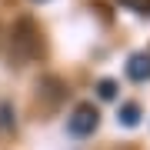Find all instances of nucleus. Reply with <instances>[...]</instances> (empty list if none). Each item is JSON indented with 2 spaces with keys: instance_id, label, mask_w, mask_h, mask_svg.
Returning a JSON list of instances; mask_svg holds the SVG:
<instances>
[{
  "instance_id": "nucleus-1",
  "label": "nucleus",
  "mask_w": 150,
  "mask_h": 150,
  "mask_svg": "<svg viewBox=\"0 0 150 150\" xmlns=\"http://www.w3.org/2000/svg\"><path fill=\"white\" fill-rule=\"evenodd\" d=\"M97 123H100V113H97L93 103H77L74 113L67 117V130L74 137H90L97 130Z\"/></svg>"
},
{
  "instance_id": "nucleus-7",
  "label": "nucleus",
  "mask_w": 150,
  "mask_h": 150,
  "mask_svg": "<svg viewBox=\"0 0 150 150\" xmlns=\"http://www.w3.org/2000/svg\"><path fill=\"white\" fill-rule=\"evenodd\" d=\"M33 4H47V0H33Z\"/></svg>"
},
{
  "instance_id": "nucleus-5",
  "label": "nucleus",
  "mask_w": 150,
  "mask_h": 150,
  "mask_svg": "<svg viewBox=\"0 0 150 150\" xmlns=\"http://www.w3.org/2000/svg\"><path fill=\"white\" fill-rule=\"evenodd\" d=\"M127 10H134V13H140V17H150V0H120Z\"/></svg>"
},
{
  "instance_id": "nucleus-6",
  "label": "nucleus",
  "mask_w": 150,
  "mask_h": 150,
  "mask_svg": "<svg viewBox=\"0 0 150 150\" xmlns=\"http://www.w3.org/2000/svg\"><path fill=\"white\" fill-rule=\"evenodd\" d=\"M7 127H13V110H10V103H0V130H7Z\"/></svg>"
},
{
  "instance_id": "nucleus-3",
  "label": "nucleus",
  "mask_w": 150,
  "mask_h": 150,
  "mask_svg": "<svg viewBox=\"0 0 150 150\" xmlns=\"http://www.w3.org/2000/svg\"><path fill=\"white\" fill-rule=\"evenodd\" d=\"M117 120L123 123V127H137V123H140V107H137V103H123L120 113H117Z\"/></svg>"
},
{
  "instance_id": "nucleus-4",
  "label": "nucleus",
  "mask_w": 150,
  "mask_h": 150,
  "mask_svg": "<svg viewBox=\"0 0 150 150\" xmlns=\"http://www.w3.org/2000/svg\"><path fill=\"white\" fill-rule=\"evenodd\" d=\"M97 97H100V100H113V97H117V83L103 77V80L97 83Z\"/></svg>"
},
{
  "instance_id": "nucleus-2",
  "label": "nucleus",
  "mask_w": 150,
  "mask_h": 150,
  "mask_svg": "<svg viewBox=\"0 0 150 150\" xmlns=\"http://www.w3.org/2000/svg\"><path fill=\"white\" fill-rule=\"evenodd\" d=\"M127 77L137 80V83L150 80V54H130V60H127Z\"/></svg>"
}]
</instances>
